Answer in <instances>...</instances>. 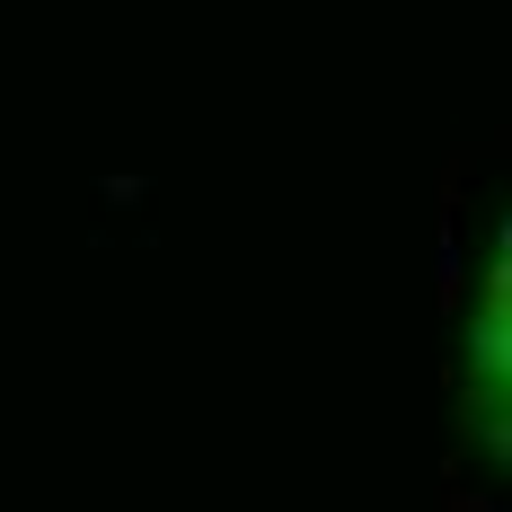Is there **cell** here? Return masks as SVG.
Returning a JSON list of instances; mask_svg holds the SVG:
<instances>
[{
  "label": "cell",
  "instance_id": "cell-1",
  "mask_svg": "<svg viewBox=\"0 0 512 512\" xmlns=\"http://www.w3.org/2000/svg\"><path fill=\"white\" fill-rule=\"evenodd\" d=\"M468 362H477L486 380H504V371H512V309L477 301V318H468Z\"/></svg>",
  "mask_w": 512,
  "mask_h": 512
},
{
  "label": "cell",
  "instance_id": "cell-2",
  "mask_svg": "<svg viewBox=\"0 0 512 512\" xmlns=\"http://www.w3.org/2000/svg\"><path fill=\"white\" fill-rule=\"evenodd\" d=\"M98 204H151V177H133V168H124V177H98Z\"/></svg>",
  "mask_w": 512,
  "mask_h": 512
}]
</instances>
